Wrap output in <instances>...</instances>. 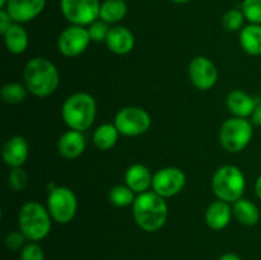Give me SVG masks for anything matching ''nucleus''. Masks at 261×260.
<instances>
[{"label": "nucleus", "mask_w": 261, "mask_h": 260, "mask_svg": "<svg viewBox=\"0 0 261 260\" xmlns=\"http://www.w3.org/2000/svg\"><path fill=\"white\" fill-rule=\"evenodd\" d=\"M24 86L36 97H48L55 93L60 84V74L55 64L42 56L27 61L23 69Z\"/></svg>", "instance_id": "f257e3e1"}, {"label": "nucleus", "mask_w": 261, "mask_h": 260, "mask_svg": "<svg viewBox=\"0 0 261 260\" xmlns=\"http://www.w3.org/2000/svg\"><path fill=\"white\" fill-rule=\"evenodd\" d=\"M132 209L135 223L145 232L160 231L167 222L168 205L166 199L153 190L137 195Z\"/></svg>", "instance_id": "f03ea898"}, {"label": "nucleus", "mask_w": 261, "mask_h": 260, "mask_svg": "<svg viewBox=\"0 0 261 260\" xmlns=\"http://www.w3.org/2000/svg\"><path fill=\"white\" fill-rule=\"evenodd\" d=\"M97 116V103L92 94L75 92L66 97L61 107V117L71 130L86 132L93 125Z\"/></svg>", "instance_id": "7ed1b4c3"}, {"label": "nucleus", "mask_w": 261, "mask_h": 260, "mask_svg": "<svg viewBox=\"0 0 261 260\" xmlns=\"http://www.w3.org/2000/svg\"><path fill=\"white\" fill-rule=\"evenodd\" d=\"M51 218L47 208L38 201H25L18 213V226L28 241L38 242L51 231Z\"/></svg>", "instance_id": "20e7f679"}, {"label": "nucleus", "mask_w": 261, "mask_h": 260, "mask_svg": "<svg viewBox=\"0 0 261 260\" xmlns=\"http://www.w3.org/2000/svg\"><path fill=\"white\" fill-rule=\"evenodd\" d=\"M212 190L217 199L233 204L244 198L246 177L237 166L224 165L214 172L212 177Z\"/></svg>", "instance_id": "39448f33"}, {"label": "nucleus", "mask_w": 261, "mask_h": 260, "mask_svg": "<svg viewBox=\"0 0 261 260\" xmlns=\"http://www.w3.org/2000/svg\"><path fill=\"white\" fill-rule=\"evenodd\" d=\"M254 137V125L242 117H229L219 129V143L228 153H240L250 144Z\"/></svg>", "instance_id": "423d86ee"}, {"label": "nucleus", "mask_w": 261, "mask_h": 260, "mask_svg": "<svg viewBox=\"0 0 261 260\" xmlns=\"http://www.w3.org/2000/svg\"><path fill=\"white\" fill-rule=\"evenodd\" d=\"M46 208L53 221L66 224L75 217L78 211V199L71 189L66 186H54L48 190Z\"/></svg>", "instance_id": "0eeeda50"}, {"label": "nucleus", "mask_w": 261, "mask_h": 260, "mask_svg": "<svg viewBox=\"0 0 261 260\" xmlns=\"http://www.w3.org/2000/svg\"><path fill=\"white\" fill-rule=\"evenodd\" d=\"M114 124L119 130L120 135L139 137L149 130L152 119L150 115L142 107L126 106L117 111V114L115 115Z\"/></svg>", "instance_id": "6e6552de"}, {"label": "nucleus", "mask_w": 261, "mask_h": 260, "mask_svg": "<svg viewBox=\"0 0 261 260\" xmlns=\"http://www.w3.org/2000/svg\"><path fill=\"white\" fill-rule=\"evenodd\" d=\"M60 9L64 18L70 24L88 27L99 19V0H60Z\"/></svg>", "instance_id": "1a4fd4ad"}, {"label": "nucleus", "mask_w": 261, "mask_h": 260, "mask_svg": "<svg viewBox=\"0 0 261 260\" xmlns=\"http://www.w3.org/2000/svg\"><path fill=\"white\" fill-rule=\"evenodd\" d=\"M186 185V175L178 167L160 168L153 175L152 190L162 198H172L184 190Z\"/></svg>", "instance_id": "9d476101"}, {"label": "nucleus", "mask_w": 261, "mask_h": 260, "mask_svg": "<svg viewBox=\"0 0 261 260\" xmlns=\"http://www.w3.org/2000/svg\"><path fill=\"white\" fill-rule=\"evenodd\" d=\"M91 37L87 27L70 24L60 33L58 38V50L66 58H75L82 55L88 48Z\"/></svg>", "instance_id": "9b49d317"}, {"label": "nucleus", "mask_w": 261, "mask_h": 260, "mask_svg": "<svg viewBox=\"0 0 261 260\" xmlns=\"http://www.w3.org/2000/svg\"><path fill=\"white\" fill-rule=\"evenodd\" d=\"M189 78L199 91H209L218 81V69L211 59L196 56L189 64Z\"/></svg>", "instance_id": "f8f14e48"}, {"label": "nucleus", "mask_w": 261, "mask_h": 260, "mask_svg": "<svg viewBox=\"0 0 261 260\" xmlns=\"http://www.w3.org/2000/svg\"><path fill=\"white\" fill-rule=\"evenodd\" d=\"M46 7V0H8L4 9L15 23H27L36 19Z\"/></svg>", "instance_id": "ddd939ff"}, {"label": "nucleus", "mask_w": 261, "mask_h": 260, "mask_svg": "<svg viewBox=\"0 0 261 260\" xmlns=\"http://www.w3.org/2000/svg\"><path fill=\"white\" fill-rule=\"evenodd\" d=\"M3 161L10 168L22 167L30 155L27 140L20 135L9 138L3 145Z\"/></svg>", "instance_id": "4468645a"}, {"label": "nucleus", "mask_w": 261, "mask_h": 260, "mask_svg": "<svg viewBox=\"0 0 261 260\" xmlns=\"http://www.w3.org/2000/svg\"><path fill=\"white\" fill-rule=\"evenodd\" d=\"M86 145V137L83 135V133L69 129L68 132L61 134V137L59 138L56 148H58L59 154L63 158L75 160L83 154Z\"/></svg>", "instance_id": "2eb2a0df"}, {"label": "nucleus", "mask_w": 261, "mask_h": 260, "mask_svg": "<svg viewBox=\"0 0 261 260\" xmlns=\"http://www.w3.org/2000/svg\"><path fill=\"white\" fill-rule=\"evenodd\" d=\"M106 46L116 55H127L135 46V37L129 28L124 25H114L110 28L106 38Z\"/></svg>", "instance_id": "dca6fc26"}, {"label": "nucleus", "mask_w": 261, "mask_h": 260, "mask_svg": "<svg viewBox=\"0 0 261 260\" xmlns=\"http://www.w3.org/2000/svg\"><path fill=\"white\" fill-rule=\"evenodd\" d=\"M232 216H233V212H232L231 204L217 199L208 205L204 213V219L209 228L214 231H221L228 226Z\"/></svg>", "instance_id": "f3484780"}, {"label": "nucleus", "mask_w": 261, "mask_h": 260, "mask_svg": "<svg viewBox=\"0 0 261 260\" xmlns=\"http://www.w3.org/2000/svg\"><path fill=\"white\" fill-rule=\"evenodd\" d=\"M125 185L129 186L137 195L152 189L153 175L147 166L142 163H133L125 171Z\"/></svg>", "instance_id": "a211bd4d"}, {"label": "nucleus", "mask_w": 261, "mask_h": 260, "mask_svg": "<svg viewBox=\"0 0 261 260\" xmlns=\"http://www.w3.org/2000/svg\"><path fill=\"white\" fill-rule=\"evenodd\" d=\"M257 102L259 101H256L254 97L241 89H233L229 92L226 98L227 109L229 110L232 116L242 117V119H247L251 116Z\"/></svg>", "instance_id": "6ab92c4d"}, {"label": "nucleus", "mask_w": 261, "mask_h": 260, "mask_svg": "<svg viewBox=\"0 0 261 260\" xmlns=\"http://www.w3.org/2000/svg\"><path fill=\"white\" fill-rule=\"evenodd\" d=\"M3 37H4L7 50L9 53L14 54V55L23 54L28 48V45H30V37H28L27 31L20 23H13L5 31V33H3Z\"/></svg>", "instance_id": "aec40b11"}, {"label": "nucleus", "mask_w": 261, "mask_h": 260, "mask_svg": "<svg viewBox=\"0 0 261 260\" xmlns=\"http://www.w3.org/2000/svg\"><path fill=\"white\" fill-rule=\"evenodd\" d=\"M232 212L236 221L242 226L251 227L259 223L260 221L259 208L250 199L241 198L240 200L234 201L232 205Z\"/></svg>", "instance_id": "412c9836"}, {"label": "nucleus", "mask_w": 261, "mask_h": 260, "mask_svg": "<svg viewBox=\"0 0 261 260\" xmlns=\"http://www.w3.org/2000/svg\"><path fill=\"white\" fill-rule=\"evenodd\" d=\"M240 45L251 56L261 55V24L249 23L240 31Z\"/></svg>", "instance_id": "4be33fe9"}, {"label": "nucleus", "mask_w": 261, "mask_h": 260, "mask_svg": "<svg viewBox=\"0 0 261 260\" xmlns=\"http://www.w3.org/2000/svg\"><path fill=\"white\" fill-rule=\"evenodd\" d=\"M120 133L114 122H106L97 127L93 132V144L99 150H110L116 145L119 140Z\"/></svg>", "instance_id": "5701e85b"}, {"label": "nucleus", "mask_w": 261, "mask_h": 260, "mask_svg": "<svg viewBox=\"0 0 261 260\" xmlns=\"http://www.w3.org/2000/svg\"><path fill=\"white\" fill-rule=\"evenodd\" d=\"M127 14V5L125 0H105L101 3L99 19L109 24L121 22Z\"/></svg>", "instance_id": "b1692460"}, {"label": "nucleus", "mask_w": 261, "mask_h": 260, "mask_svg": "<svg viewBox=\"0 0 261 260\" xmlns=\"http://www.w3.org/2000/svg\"><path fill=\"white\" fill-rule=\"evenodd\" d=\"M135 198L137 195L127 185L114 186L109 193L110 203L117 208H126V206L133 205Z\"/></svg>", "instance_id": "393cba45"}, {"label": "nucleus", "mask_w": 261, "mask_h": 260, "mask_svg": "<svg viewBox=\"0 0 261 260\" xmlns=\"http://www.w3.org/2000/svg\"><path fill=\"white\" fill-rule=\"evenodd\" d=\"M28 89L24 84L10 82L2 88V99L7 105H19L25 99Z\"/></svg>", "instance_id": "a878e982"}, {"label": "nucleus", "mask_w": 261, "mask_h": 260, "mask_svg": "<svg viewBox=\"0 0 261 260\" xmlns=\"http://www.w3.org/2000/svg\"><path fill=\"white\" fill-rule=\"evenodd\" d=\"M245 20L246 18L241 9H229L222 17V25L228 32H237L245 27Z\"/></svg>", "instance_id": "bb28decb"}, {"label": "nucleus", "mask_w": 261, "mask_h": 260, "mask_svg": "<svg viewBox=\"0 0 261 260\" xmlns=\"http://www.w3.org/2000/svg\"><path fill=\"white\" fill-rule=\"evenodd\" d=\"M8 185L15 193L23 191L28 185V173L22 167L12 168L8 175Z\"/></svg>", "instance_id": "cd10ccee"}, {"label": "nucleus", "mask_w": 261, "mask_h": 260, "mask_svg": "<svg viewBox=\"0 0 261 260\" xmlns=\"http://www.w3.org/2000/svg\"><path fill=\"white\" fill-rule=\"evenodd\" d=\"M241 10L247 22L261 24V0H244Z\"/></svg>", "instance_id": "c85d7f7f"}, {"label": "nucleus", "mask_w": 261, "mask_h": 260, "mask_svg": "<svg viewBox=\"0 0 261 260\" xmlns=\"http://www.w3.org/2000/svg\"><path fill=\"white\" fill-rule=\"evenodd\" d=\"M110 24L102 19L94 20L87 27L92 42H106V38L110 32Z\"/></svg>", "instance_id": "c756f323"}, {"label": "nucleus", "mask_w": 261, "mask_h": 260, "mask_svg": "<svg viewBox=\"0 0 261 260\" xmlns=\"http://www.w3.org/2000/svg\"><path fill=\"white\" fill-rule=\"evenodd\" d=\"M20 260H45V252L37 242L30 241L20 250Z\"/></svg>", "instance_id": "7c9ffc66"}, {"label": "nucleus", "mask_w": 261, "mask_h": 260, "mask_svg": "<svg viewBox=\"0 0 261 260\" xmlns=\"http://www.w3.org/2000/svg\"><path fill=\"white\" fill-rule=\"evenodd\" d=\"M27 237L23 235L22 231H12L5 237V246L10 251H19L24 247Z\"/></svg>", "instance_id": "2f4dec72"}, {"label": "nucleus", "mask_w": 261, "mask_h": 260, "mask_svg": "<svg viewBox=\"0 0 261 260\" xmlns=\"http://www.w3.org/2000/svg\"><path fill=\"white\" fill-rule=\"evenodd\" d=\"M13 23H14V20L12 19L9 13L5 9H0V33H2V35L5 33V31H7Z\"/></svg>", "instance_id": "473e14b6"}, {"label": "nucleus", "mask_w": 261, "mask_h": 260, "mask_svg": "<svg viewBox=\"0 0 261 260\" xmlns=\"http://www.w3.org/2000/svg\"><path fill=\"white\" fill-rule=\"evenodd\" d=\"M250 121L252 122V125L255 126H261V101L257 102L256 107L252 111L251 116H250Z\"/></svg>", "instance_id": "72a5a7b5"}, {"label": "nucleus", "mask_w": 261, "mask_h": 260, "mask_svg": "<svg viewBox=\"0 0 261 260\" xmlns=\"http://www.w3.org/2000/svg\"><path fill=\"white\" fill-rule=\"evenodd\" d=\"M218 260H242L241 256L234 252H227V254H223Z\"/></svg>", "instance_id": "f704fd0d"}, {"label": "nucleus", "mask_w": 261, "mask_h": 260, "mask_svg": "<svg viewBox=\"0 0 261 260\" xmlns=\"http://www.w3.org/2000/svg\"><path fill=\"white\" fill-rule=\"evenodd\" d=\"M255 194H256L257 198L261 200V173L257 176L256 181H255Z\"/></svg>", "instance_id": "c9c22d12"}, {"label": "nucleus", "mask_w": 261, "mask_h": 260, "mask_svg": "<svg viewBox=\"0 0 261 260\" xmlns=\"http://www.w3.org/2000/svg\"><path fill=\"white\" fill-rule=\"evenodd\" d=\"M171 2L176 3V4H186V3L191 2V0H171Z\"/></svg>", "instance_id": "e433bc0d"}, {"label": "nucleus", "mask_w": 261, "mask_h": 260, "mask_svg": "<svg viewBox=\"0 0 261 260\" xmlns=\"http://www.w3.org/2000/svg\"><path fill=\"white\" fill-rule=\"evenodd\" d=\"M7 3H8V0H0V8H2V9H4L5 5H7Z\"/></svg>", "instance_id": "4c0bfd02"}]
</instances>
